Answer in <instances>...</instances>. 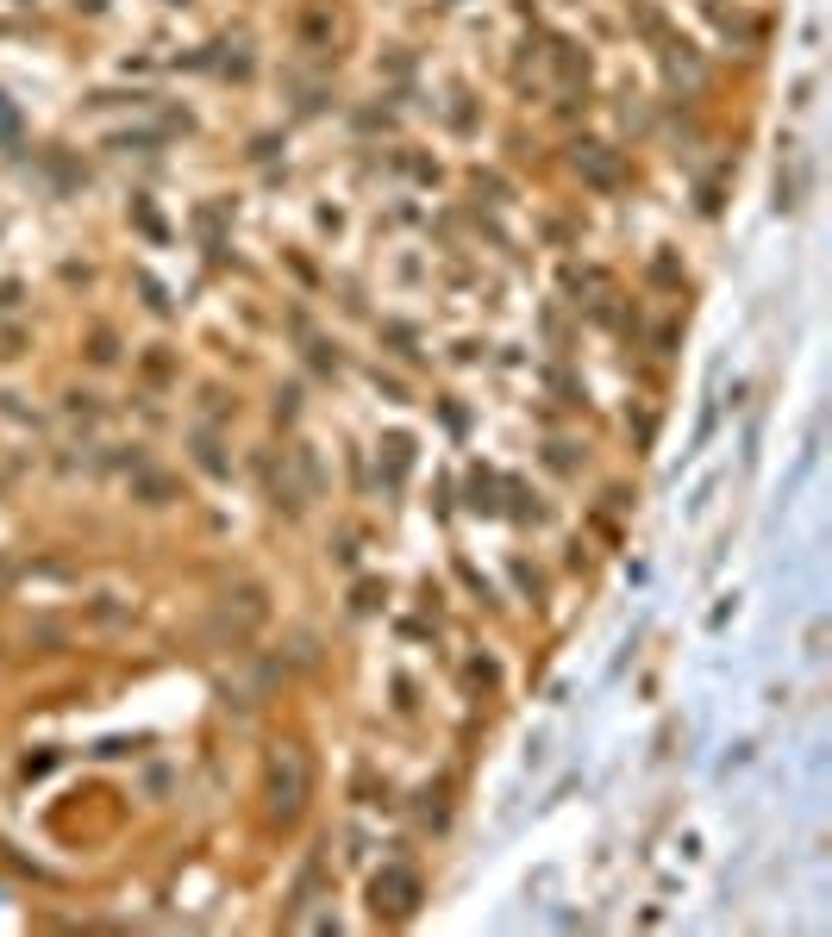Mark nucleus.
Returning <instances> with one entry per match:
<instances>
[{"label":"nucleus","instance_id":"7ed1b4c3","mask_svg":"<svg viewBox=\"0 0 832 937\" xmlns=\"http://www.w3.org/2000/svg\"><path fill=\"white\" fill-rule=\"evenodd\" d=\"M263 619H270V600H263V588H238V593H226V600H219V625L233 632V644H245V638H251Z\"/></svg>","mask_w":832,"mask_h":937},{"label":"nucleus","instance_id":"20e7f679","mask_svg":"<svg viewBox=\"0 0 832 937\" xmlns=\"http://www.w3.org/2000/svg\"><path fill=\"white\" fill-rule=\"evenodd\" d=\"M132 494L144 500V506H170V500L182 494V488H175V481L163 476V469H138V476H132Z\"/></svg>","mask_w":832,"mask_h":937},{"label":"nucleus","instance_id":"39448f33","mask_svg":"<svg viewBox=\"0 0 832 937\" xmlns=\"http://www.w3.org/2000/svg\"><path fill=\"white\" fill-rule=\"evenodd\" d=\"M576 170H588V182H601V188H614V182H619V170L601 156V144H582V151H576Z\"/></svg>","mask_w":832,"mask_h":937},{"label":"nucleus","instance_id":"f03ea898","mask_svg":"<svg viewBox=\"0 0 832 937\" xmlns=\"http://www.w3.org/2000/svg\"><path fill=\"white\" fill-rule=\"evenodd\" d=\"M369 906L382 918H413V906H420V875L401 869V862H388L382 875L369 881Z\"/></svg>","mask_w":832,"mask_h":937},{"label":"nucleus","instance_id":"1a4fd4ad","mask_svg":"<svg viewBox=\"0 0 832 937\" xmlns=\"http://www.w3.org/2000/svg\"><path fill=\"white\" fill-rule=\"evenodd\" d=\"M20 294H25V287H20V282H0V313H7V306H13V301H20Z\"/></svg>","mask_w":832,"mask_h":937},{"label":"nucleus","instance_id":"f257e3e1","mask_svg":"<svg viewBox=\"0 0 832 937\" xmlns=\"http://www.w3.org/2000/svg\"><path fill=\"white\" fill-rule=\"evenodd\" d=\"M307 794H313V769L301 756V744H275L270 750V775H263V806H270L275 825H294L307 813Z\"/></svg>","mask_w":832,"mask_h":937},{"label":"nucleus","instance_id":"0eeeda50","mask_svg":"<svg viewBox=\"0 0 832 937\" xmlns=\"http://www.w3.org/2000/svg\"><path fill=\"white\" fill-rule=\"evenodd\" d=\"M194 450H201V469H207V476H226V457H219V444H214V438H201Z\"/></svg>","mask_w":832,"mask_h":937},{"label":"nucleus","instance_id":"423d86ee","mask_svg":"<svg viewBox=\"0 0 832 937\" xmlns=\"http://www.w3.org/2000/svg\"><path fill=\"white\" fill-rule=\"evenodd\" d=\"M25 350H32L25 326H0V363H13V357H25Z\"/></svg>","mask_w":832,"mask_h":937},{"label":"nucleus","instance_id":"6e6552de","mask_svg":"<svg viewBox=\"0 0 832 937\" xmlns=\"http://www.w3.org/2000/svg\"><path fill=\"white\" fill-rule=\"evenodd\" d=\"M88 357H95V363H114L119 350H114V338H107V331H95V350H88Z\"/></svg>","mask_w":832,"mask_h":937}]
</instances>
